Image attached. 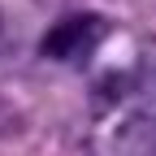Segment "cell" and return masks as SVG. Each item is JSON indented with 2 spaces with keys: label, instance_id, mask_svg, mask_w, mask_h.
<instances>
[{
  "label": "cell",
  "instance_id": "obj_1",
  "mask_svg": "<svg viewBox=\"0 0 156 156\" xmlns=\"http://www.w3.org/2000/svg\"><path fill=\"white\" fill-rule=\"evenodd\" d=\"M104 35H108L104 17H95V13H69L65 22H56L44 35L39 52H44L48 61H56V65H87L91 56L100 52Z\"/></svg>",
  "mask_w": 156,
  "mask_h": 156
},
{
  "label": "cell",
  "instance_id": "obj_2",
  "mask_svg": "<svg viewBox=\"0 0 156 156\" xmlns=\"http://www.w3.org/2000/svg\"><path fill=\"white\" fill-rule=\"evenodd\" d=\"M100 156H156V113L152 108H122L95 134Z\"/></svg>",
  "mask_w": 156,
  "mask_h": 156
},
{
  "label": "cell",
  "instance_id": "obj_3",
  "mask_svg": "<svg viewBox=\"0 0 156 156\" xmlns=\"http://www.w3.org/2000/svg\"><path fill=\"white\" fill-rule=\"evenodd\" d=\"M143 83H147V91L156 95V39L143 48Z\"/></svg>",
  "mask_w": 156,
  "mask_h": 156
},
{
  "label": "cell",
  "instance_id": "obj_4",
  "mask_svg": "<svg viewBox=\"0 0 156 156\" xmlns=\"http://www.w3.org/2000/svg\"><path fill=\"white\" fill-rule=\"evenodd\" d=\"M9 56H13V26H9L5 9H0V61H9Z\"/></svg>",
  "mask_w": 156,
  "mask_h": 156
}]
</instances>
